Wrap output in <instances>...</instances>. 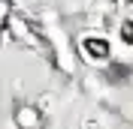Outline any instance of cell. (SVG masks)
<instances>
[{"label":"cell","mask_w":133,"mask_h":129,"mask_svg":"<svg viewBox=\"0 0 133 129\" xmlns=\"http://www.w3.org/2000/svg\"><path fill=\"white\" fill-rule=\"evenodd\" d=\"M9 30H12V36L18 42H24L30 48H45L49 51V42L42 39V30H36L30 21H24V18H9Z\"/></svg>","instance_id":"6da1fadb"},{"label":"cell","mask_w":133,"mask_h":129,"mask_svg":"<svg viewBox=\"0 0 133 129\" xmlns=\"http://www.w3.org/2000/svg\"><path fill=\"white\" fill-rule=\"evenodd\" d=\"M121 36H124L127 42H133V21H127V24H124V33H121Z\"/></svg>","instance_id":"5b68a950"},{"label":"cell","mask_w":133,"mask_h":129,"mask_svg":"<svg viewBox=\"0 0 133 129\" xmlns=\"http://www.w3.org/2000/svg\"><path fill=\"white\" fill-rule=\"evenodd\" d=\"M15 120L21 123L24 129H36L39 126V111H36L33 105H18L15 108Z\"/></svg>","instance_id":"3957f363"},{"label":"cell","mask_w":133,"mask_h":129,"mask_svg":"<svg viewBox=\"0 0 133 129\" xmlns=\"http://www.w3.org/2000/svg\"><path fill=\"white\" fill-rule=\"evenodd\" d=\"M9 18H12V3H9V0H0V33L6 30Z\"/></svg>","instance_id":"277c9868"},{"label":"cell","mask_w":133,"mask_h":129,"mask_svg":"<svg viewBox=\"0 0 133 129\" xmlns=\"http://www.w3.org/2000/svg\"><path fill=\"white\" fill-rule=\"evenodd\" d=\"M82 51H85V57L88 60H106L109 57V42L106 39H94V36H88V39L82 42Z\"/></svg>","instance_id":"7a4b0ae2"}]
</instances>
